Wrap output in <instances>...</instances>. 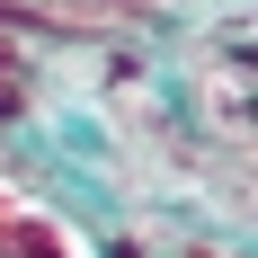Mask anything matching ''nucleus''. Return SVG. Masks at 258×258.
Segmentation results:
<instances>
[{"instance_id":"obj_1","label":"nucleus","mask_w":258,"mask_h":258,"mask_svg":"<svg viewBox=\"0 0 258 258\" xmlns=\"http://www.w3.org/2000/svg\"><path fill=\"white\" fill-rule=\"evenodd\" d=\"M0 258H98V249H89V232H80L53 196L0 178Z\"/></svg>"}]
</instances>
